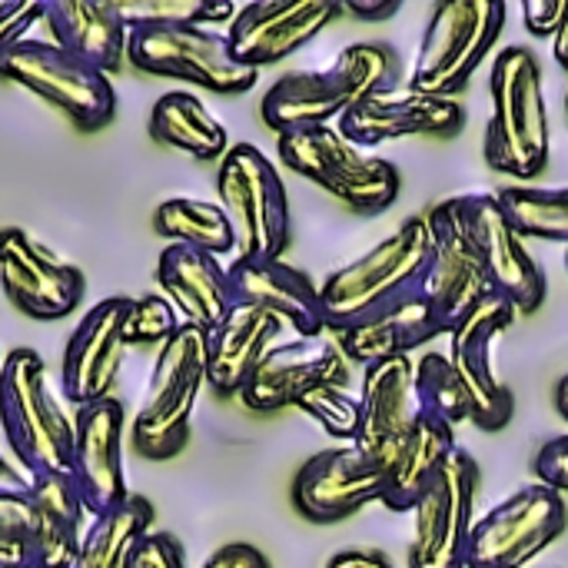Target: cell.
I'll return each mask as SVG.
<instances>
[{"label":"cell","mask_w":568,"mask_h":568,"mask_svg":"<svg viewBox=\"0 0 568 568\" xmlns=\"http://www.w3.org/2000/svg\"><path fill=\"white\" fill-rule=\"evenodd\" d=\"M339 13L343 3L333 0H253L236 10L226 40L243 67L263 70L303 50Z\"/></svg>","instance_id":"19"},{"label":"cell","mask_w":568,"mask_h":568,"mask_svg":"<svg viewBox=\"0 0 568 568\" xmlns=\"http://www.w3.org/2000/svg\"><path fill=\"white\" fill-rule=\"evenodd\" d=\"M30 486V479H23V473L0 456V493H23Z\"/></svg>","instance_id":"47"},{"label":"cell","mask_w":568,"mask_h":568,"mask_svg":"<svg viewBox=\"0 0 568 568\" xmlns=\"http://www.w3.org/2000/svg\"><path fill=\"white\" fill-rule=\"evenodd\" d=\"M466 126V110L459 100H443L419 93L413 87H396L366 97L353 110H346L336 130L353 146H379L403 136H439L453 140Z\"/></svg>","instance_id":"20"},{"label":"cell","mask_w":568,"mask_h":568,"mask_svg":"<svg viewBox=\"0 0 568 568\" xmlns=\"http://www.w3.org/2000/svg\"><path fill=\"white\" fill-rule=\"evenodd\" d=\"M180 326H183V320L173 310V303L163 293H146L140 300H133V306H130L126 339H130V346H156V349H163L180 333Z\"/></svg>","instance_id":"39"},{"label":"cell","mask_w":568,"mask_h":568,"mask_svg":"<svg viewBox=\"0 0 568 568\" xmlns=\"http://www.w3.org/2000/svg\"><path fill=\"white\" fill-rule=\"evenodd\" d=\"M156 286L173 303L180 320L206 336L236 310L230 270L220 263V256H210L183 243H170L160 253Z\"/></svg>","instance_id":"24"},{"label":"cell","mask_w":568,"mask_h":568,"mask_svg":"<svg viewBox=\"0 0 568 568\" xmlns=\"http://www.w3.org/2000/svg\"><path fill=\"white\" fill-rule=\"evenodd\" d=\"M493 116L483 136L486 163L513 180H536L549 166V110L542 67L529 47H506L489 73Z\"/></svg>","instance_id":"4"},{"label":"cell","mask_w":568,"mask_h":568,"mask_svg":"<svg viewBox=\"0 0 568 568\" xmlns=\"http://www.w3.org/2000/svg\"><path fill=\"white\" fill-rule=\"evenodd\" d=\"M0 290L30 320L70 316L87 290L83 273L33 240L27 230H0Z\"/></svg>","instance_id":"17"},{"label":"cell","mask_w":568,"mask_h":568,"mask_svg":"<svg viewBox=\"0 0 568 568\" xmlns=\"http://www.w3.org/2000/svg\"><path fill=\"white\" fill-rule=\"evenodd\" d=\"M153 506L143 496H130L113 513L93 519L80 542L73 568H130L136 546L153 532Z\"/></svg>","instance_id":"32"},{"label":"cell","mask_w":568,"mask_h":568,"mask_svg":"<svg viewBox=\"0 0 568 568\" xmlns=\"http://www.w3.org/2000/svg\"><path fill=\"white\" fill-rule=\"evenodd\" d=\"M532 476H536V483H539V486H546V489H552V493L566 496L568 493V433L566 436L549 439V443L536 453V459H532Z\"/></svg>","instance_id":"41"},{"label":"cell","mask_w":568,"mask_h":568,"mask_svg":"<svg viewBox=\"0 0 568 568\" xmlns=\"http://www.w3.org/2000/svg\"><path fill=\"white\" fill-rule=\"evenodd\" d=\"M153 230H156V236H163L170 243H183V246L203 250L210 256L236 253L233 226H230L223 206L210 203V200L176 196V200L160 203L153 213Z\"/></svg>","instance_id":"33"},{"label":"cell","mask_w":568,"mask_h":568,"mask_svg":"<svg viewBox=\"0 0 568 568\" xmlns=\"http://www.w3.org/2000/svg\"><path fill=\"white\" fill-rule=\"evenodd\" d=\"M30 509H33V549L37 568H73L80 542L87 536V509L73 489V479L63 473L30 479Z\"/></svg>","instance_id":"29"},{"label":"cell","mask_w":568,"mask_h":568,"mask_svg":"<svg viewBox=\"0 0 568 568\" xmlns=\"http://www.w3.org/2000/svg\"><path fill=\"white\" fill-rule=\"evenodd\" d=\"M73 459L70 479L90 519H100L123 506L133 493L123 469L126 409L120 399H100L73 409Z\"/></svg>","instance_id":"18"},{"label":"cell","mask_w":568,"mask_h":568,"mask_svg":"<svg viewBox=\"0 0 568 568\" xmlns=\"http://www.w3.org/2000/svg\"><path fill=\"white\" fill-rule=\"evenodd\" d=\"M566 116H568V93H566Z\"/></svg>","instance_id":"51"},{"label":"cell","mask_w":568,"mask_h":568,"mask_svg":"<svg viewBox=\"0 0 568 568\" xmlns=\"http://www.w3.org/2000/svg\"><path fill=\"white\" fill-rule=\"evenodd\" d=\"M40 27L50 30V43L106 77L116 73L126 60L130 23L116 13V3L43 0Z\"/></svg>","instance_id":"26"},{"label":"cell","mask_w":568,"mask_h":568,"mask_svg":"<svg viewBox=\"0 0 568 568\" xmlns=\"http://www.w3.org/2000/svg\"><path fill=\"white\" fill-rule=\"evenodd\" d=\"M359 413L363 429L356 446L379 459L393 463L403 439L419 419V399H416V363L413 359H386L373 363L363 373V393H359Z\"/></svg>","instance_id":"25"},{"label":"cell","mask_w":568,"mask_h":568,"mask_svg":"<svg viewBox=\"0 0 568 568\" xmlns=\"http://www.w3.org/2000/svg\"><path fill=\"white\" fill-rule=\"evenodd\" d=\"M426 220H429L433 253H429V273L423 293L429 296L436 313L449 326H456L476 303L493 296V283L459 220L456 196L426 210Z\"/></svg>","instance_id":"21"},{"label":"cell","mask_w":568,"mask_h":568,"mask_svg":"<svg viewBox=\"0 0 568 568\" xmlns=\"http://www.w3.org/2000/svg\"><path fill=\"white\" fill-rule=\"evenodd\" d=\"M449 333H453V326L436 313L429 296L419 293L409 303H403L399 310H393L366 326L333 336V343L339 346L343 359L366 369V366L386 363V359H409L413 349L429 346L436 336H449Z\"/></svg>","instance_id":"28"},{"label":"cell","mask_w":568,"mask_h":568,"mask_svg":"<svg viewBox=\"0 0 568 568\" xmlns=\"http://www.w3.org/2000/svg\"><path fill=\"white\" fill-rule=\"evenodd\" d=\"M203 568H273L270 566V559L256 549V546H250V542H230V546H223V549H216Z\"/></svg>","instance_id":"44"},{"label":"cell","mask_w":568,"mask_h":568,"mask_svg":"<svg viewBox=\"0 0 568 568\" xmlns=\"http://www.w3.org/2000/svg\"><path fill=\"white\" fill-rule=\"evenodd\" d=\"M130 568H186V552H183V542L173 536V532H150L133 559H130Z\"/></svg>","instance_id":"42"},{"label":"cell","mask_w":568,"mask_h":568,"mask_svg":"<svg viewBox=\"0 0 568 568\" xmlns=\"http://www.w3.org/2000/svg\"><path fill=\"white\" fill-rule=\"evenodd\" d=\"M130 296H106L97 306H90L77 329L70 333L60 363V393L73 409L110 399L130 349Z\"/></svg>","instance_id":"16"},{"label":"cell","mask_w":568,"mask_h":568,"mask_svg":"<svg viewBox=\"0 0 568 568\" xmlns=\"http://www.w3.org/2000/svg\"><path fill=\"white\" fill-rule=\"evenodd\" d=\"M276 153L293 173L323 186L359 216L389 210L403 186V176L389 160L359 153L333 123L280 133Z\"/></svg>","instance_id":"6"},{"label":"cell","mask_w":568,"mask_h":568,"mask_svg":"<svg viewBox=\"0 0 568 568\" xmlns=\"http://www.w3.org/2000/svg\"><path fill=\"white\" fill-rule=\"evenodd\" d=\"M236 3L230 0H140V3H116V13L136 23H176V27H230L236 17Z\"/></svg>","instance_id":"36"},{"label":"cell","mask_w":568,"mask_h":568,"mask_svg":"<svg viewBox=\"0 0 568 568\" xmlns=\"http://www.w3.org/2000/svg\"><path fill=\"white\" fill-rule=\"evenodd\" d=\"M296 409H303L310 419H316L323 426V433H329L333 439L356 446L359 429H363V413H359V399L349 396L343 386H320L313 393H306Z\"/></svg>","instance_id":"38"},{"label":"cell","mask_w":568,"mask_h":568,"mask_svg":"<svg viewBox=\"0 0 568 568\" xmlns=\"http://www.w3.org/2000/svg\"><path fill=\"white\" fill-rule=\"evenodd\" d=\"M509 7L503 0H446L433 10L409 87L429 97L456 100L473 73L486 63L506 30Z\"/></svg>","instance_id":"7"},{"label":"cell","mask_w":568,"mask_h":568,"mask_svg":"<svg viewBox=\"0 0 568 568\" xmlns=\"http://www.w3.org/2000/svg\"><path fill=\"white\" fill-rule=\"evenodd\" d=\"M496 196L523 240L562 243L568 250V186H503Z\"/></svg>","instance_id":"34"},{"label":"cell","mask_w":568,"mask_h":568,"mask_svg":"<svg viewBox=\"0 0 568 568\" xmlns=\"http://www.w3.org/2000/svg\"><path fill=\"white\" fill-rule=\"evenodd\" d=\"M516 316L519 313L493 293L476 303L449 333V359L473 396V426L483 433H503L516 416V396L499 383L493 366V346L516 323Z\"/></svg>","instance_id":"14"},{"label":"cell","mask_w":568,"mask_h":568,"mask_svg":"<svg viewBox=\"0 0 568 568\" xmlns=\"http://www.w3.org/2000/svg\"><path fill=\"white\" fill-rule=\"evenodd\" d=\"M456 449L459 446L453 426L419 413L416 426L409 429V436L403 439L399 453L389 463L383 506L389 513H416L419 499L426 496V489L433 486V479L443 473V466L453 459Z\"/></svg>","instance_id":"30"},{"label":"cell","mask_w":568,"mask_h":568,"mask_svg":"<svg viewBox=\"0 0 568 568\" xmlns=\"http://www.w3.org/2000/svg\"><path fill=\"white\" fill-rule=\"evenodd\" d=\"M27 489L0 493V568H37L33 509Z\"/></svg>","instance_id":"37"},{"label":"cell","mask_w":568,"mask_h":568,"mask_svg":"<svg viewBox=\"0 0 568 568\" xmlns=\"http://www.w3.org/2000/svg\"><path fill=\"white\" fill-rule=\"evenodd\" d=\"M566 266H568V250H566Z\"/></svg>","instance_id":"52"},{"label":"cell","mask_w":568,"mask_h":568,"mask_svg":"<svg viewBox=\"0 0 568 568\" xmlns=\"http://www.w3.org/2000/svg\"><path fill=\"white\" fill-rule=\"evenodd\" d=\"M3 359H7V356H3V349H0V373H3Z\"/></svg>","instance_id":"50"},{"label":"cell","mask_w":568,"mask_h":568,"mask_svg":"<svg viewBox=\"0 0 568 568\" xmlns=\"http://www.w3.org/2000/svg\"><path fill=\"white\" fill-rule=\"evenodd\" d=\"M416 399H419V413L436 416L446 426H463L473 423L476 416L473 396L466 393L449 353L439 349H429L416 363Z\"/></svg>","instance_id":"35"},{"label":"cell","mask_w":568,"mask_h":568,"mask_svg":"<svg viewBox=\"0 0 568 568\" xmlns=\"http://www.w3.org/2000/svg\"><path fill=\"white\" fill-rule=\"evenodd\" d=\"M150 136L193 160H223L230 150L226 126L203 106L200 97L186 90H170L153 103Z\"/></svg>","instance_id":"31"},{"label":"cell","mask_w":568,"mask_h":568,"mask_svg":"<svg viewBox=\"0 0 568 568\" xmlns=\"http://www.w3.org/2000/svg\"><path fill=\"white\" fill-rule=\"evenodd\" d=\"M226 270L240 306L276 316L283 326H293L300 339H323L326 313L310 273L283 260H233Z\"/></svg>","instance_id":"23"},{"label":"cell","mask_w":568,"mask_h":568,"mask_svg":"<svg viewBox=\"0 0 568 568\" xmlns=\"http://www.w3.org/2000/svg\"><path fill=\"white\" fill-rule=\"evenodd\" d=\"M568 529L566 496L532 483L483 519L469 532L466 568H523L546 552Z\"/></svg>","instance_id":"11"},{"label":"cell","mask_w":568,"mask_h":568,"mask_svg":"<svg viewBox=\"0 0 568 568\" xmlns=\"http://www.w3.org/2000/svg\"><path fill=\"white\" fill-rule=\"evenodd\" d=\"M459 220L479 253V263L493 283V293L503 296L519 316H532L546 303V276L529 256L523 236L509 226L506 210L496 193H463L456 196Z\"/></svg>","instance_id":"13"},{"label":"cell","mask_w":568,"mask_h":568,"mask_svg":"<svg viewBox=\"0 0 568 568\" xmlns=\"http://www.w3.org/2000/svg\"><path fill=\"white\" fill-rule=\"evenodd\" d=\"M0 80L43 97L83 133L103 130L116 116V90L106 73L70 57L50 40L27 37L17 43L0 63Z\"/></svg>","instance_id":"10"},{"label":"cell","mask_w":568,"mask_h":568,"mask_svg":"<svg viewBox=\"0 0 568 568\" xmlns=\"http://www.w3.org/2000/svg\"><path fill=\"white\" fill-rule=\"evenodd\" d=\"M429 253H433L429 220L426 213H413L383 243H376L349 266L336 270L320 286L326 329L339 336L419 296L429 273Z\"/></svg>","instance_id":"1"},{"label":"cell","mask_w":568,"mask_h":568,"mask_svg":"<svg viewBox=\"0 0 568 568\" xmlns=\"http://www.w3.org/2000/svg\"><path fill=\"white\" fill-rule=\"evenodd\" d=\"M220 206L236 236V260H283L290 246V196L273 160L253 143H233L216 170Z\"/></svg>","instance_id":"8"},{"label":"cell","mask_w":568,"mask_h":568,"mask_svg":"<svg viewBox=\"0 0 568 568\" xmlns=\"http://www.w3.org/2000/svg\"><path fill=\"white\" fill-rule=\"evenodd\" d=\"M403 60L389 43H353L323 70L283 73L260 103L263 123L280 136L303 126H329L373 93L403 87Z\"/></svg>","instance_id":"2"},{"label":"cell","mask_w":568,"mask_h":568,"mask_svg":"<svg viewBox=\"0 0 568 568\" xmlns=\"http://www.w3.org/2000/svg\"><path fill=\"white\" fill-rule=\"evenodd\" d=\"M0 429L27 469V479L63 473L70 476L73 459V409L53 386L47 363L17 346L3 359L0 373Z\"/></svg>","instance_id":"3"},{"label":"cell","mask_w":568,"mask_h":568,"mask_svg":"<svg viewBox=\"0 0 568 568\" xmlns=\"http://www.w3.org/2000/svg\"><path fill=\"white\" fill-rule=\"evenodd\" d=\"M43 20V0H0V63Z\"/></svg>","instance_id":"40"},{"label":"cell","mask_w":568,"mask_h":568,"mask_svg":"<svg viewBox=\"0 0 568 568\" xmlns=\"http://www.w3.org/2000/svg\"><path fill=\"white\" fill-rule=\"evenodd\" d=\"M479 463L456 449L416 506L409 568H466L469 532L476 526Z\"/></svg>","instance_id":"12"},{"label":"cell","mask_w":568,"mask_h":568,"mask_svg":"<svg viewBox=\"0 0 568 568\" xmlns=\"http://www.w3.org/2000/svg\"><path fill=\"white\" fill-rule=\"evenodd\" d=\"M566 13L568 0H526L523 3V20L532 37H556Z\"/></svg>","instance_id":"43"},{"label":"cell","mask_w":568,"mask_h":568,"mask_svg":"<svg viewBox=\"0 0 568 568\" xmlns=\"http://www.w3.org/2000/svg\"><path fill=\"white\" fill-rule=\"evenodd\" d=\"M552 399H556V409H559V416L568 423V376H562L559 383H556V393H552Z\"/></svg>","instance_id":"49"},{"label":"cell","mask_w":568,"mask_h":568,"mask_svg":"<svg viewBox=\"0 0 568 568\" xmlns=\"http://www.w3.org/2000/svg\"><path fill=\"white\" fill-rule=\"evenodd\" d=\"M552 53H556V63H559V67L568 73V13H566V20L559 23L556 37H552Z\"/></svg>","instance_id":"48"},{"label":"cell","mask_w":568,"mask_h":568,"mask_svg":"<svg viewBox=\"0 0 568 568\" xmlns=\"http://www.w3.org/2000/svg\"><path fill=\"white\" fill-rule=\"evenodd\" d=\"M283 323L256 306H240L206 336V386L220 399H240L260 359L276 346Z\"/></svg>","instance_id":"27"},{"label":"cell","mask_w":568,"mask_h":568,"mask_svg":"<svg viewBox=\"0 0 568 568\" xmlns=\"http://www.w3.org/2000/svg\"><path fill=\"white\" fill-rule=\"evenodd\" d=\"M343 10L349 17L363 20V23H383V20H389L393 13L403 10V0H346Z\"/></svg>","instance_id":"45"},{"label":"cell","mask_w":568,"mask_h":568,"mask_svg":"<svg viewBox=\"0 0 568 568\" xmlns=\"http://www.w3.org/2000/svg\"><path fill=\"white\" fill-rule=\"evenodd\" d=\"M346 359L333 339H293L273 346L246 379L240 403L250 413H280L320 386H343Z\"/></svg>","instance_id":"22"},{"label":"cell","mask_w":568,"mask_h":568,"mask_svg":"<svg viewBox=\"0 0 568 568\" xmlns=\"http://www.w3.org/2000/svg\"><path fill=\"white\" fill-rule=\"evenodd\" d=\"M206 386V333L180 326V333L156 349L150 383L130 423V446L150 463L180 456L190 443V419Z\"/></svg>","instance_id":"5"},{"label":"cell","mask_w":568,"mask_h":568,"mask_svg":"<svg viewBox=\"0 0 568 568\" xmlns=\"http://www.w3.org/2000/svg\"><path fill=\"white\" fill-rule=\"evenodd\" d=\"M326 568H393V562L383 556V552H366V549H346V552H336Z\"/></svg>","instance_id":"46"},{"label":"cell","mask_w":568,"mask_h":568,"mask_svg":"<svg viewBox=\"0 0 568 568\" xmlns=\"http://www.w3.org/2000/svg\"><path fill=\"white\" fill-rule=\"evenodd\" d=\"M126 60L143 73L186 80L223 97L246 93L260 80V70H250L233 57L226 30L213 27L136 23L130 27Z\"/></svg>","instance_id":"9"},{"label":"cell","mask_w":568,"mask_h":568,"mask_svg":"<svg viewBox=\"0 0 568 568\" xmlns=\"http://www.w3.org/2000/svg\"><path fill=\"white\" fill-rule=\"evenodd\" d=\"M389 466L366 456L359 446H336L310 456L293 476V509L316 526H333L356 516L369 503H383Z\"/></svg>","instance_id":"15"}]
</instances>
